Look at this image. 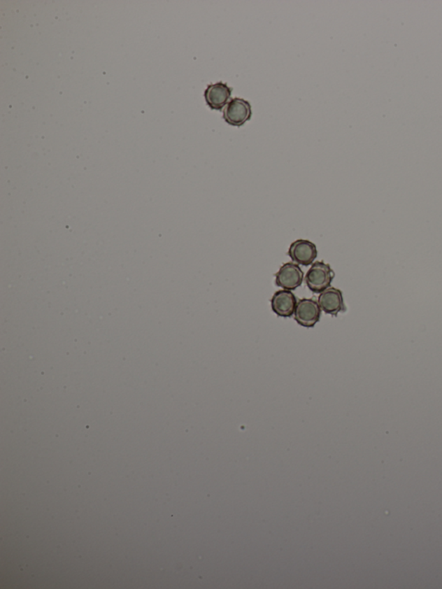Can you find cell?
Segmentation results:
<instances>
[{
    "label": "cell",
    "instance_id": "1",
    "mask_svg": "<svg viewBox=\"0 0 442 589\" xmlns=\"http://www.w3.org/2000/svg\"><path fill=\"white\" fill-rule=\"evenodd\" d=\"M334 271L329 264L323 261H318L312 264L305 281L308 288L314 293H322L324 290L329 288L334 278Z\"/></svg>",
    "mask_w": 442,
    "mask_h": 589
},
{
    "label": "cell",
    "instance_id": "5",
    "mask_svg": "<svg viewBox=\"0 0 442 589\" xmlns=\"http://www.w3.org/2000/svg\"><path fill=\"white\" fill-rule=\"evenodd\" d=\"M288 254L294 263L308 267L314 264L318 251L314 243L307 239H297L290 245Z\"/></svg>",
    "mask_w": 442,
    "mask_h": 589
},
{
    "label": "cell",
    "instance_id": "8",
    "mask_svg": "<svg viewBox=\"0 0 442 589\" xmlns=\"http://www.w3.org/2000/svg\"><path fill=\"white\" fill-rule=\"evenodd\" d=\"M231 92H233V88L228 87V85L224 83L208 85L204 93L206 102L213 110H222L227 106Z\"/></svg>",
    "mask_w": 442,
    "mask_h": 589
},
{
    "label": "cell",
    "instance_id": "6",
    "mask_svg": "<svg viewBox=\"0 0 442 589\" xmlns=\"http://www.w3.org/2000/svg\"><path fill=\"white\" fill-rule=\"evenodd\" d=\"M272 311L280 318H289L294 315L297 304V297L291 290L276 292L271 300Z\"/></svg>",
    "mask_w": 442,
    "mask_h": 589
},
{
    "label": "cell",
    "instance_id": "3",
    "mask_svg": "<svg viewBox=\"0 0 442 589\" xmlns=\"http://www.w3.org/2000/svg\"><path fill=\"white\" fill-rule=\"evenodd\" d=\"M322 316V308L318 301L311 298H303L297 301L294 318L299 325L305 327H313L320 322Z\"/></svg>",
    "mask_w": 442,
    "mask_h": 589
},
{
    "label": "cell",
    "instance_id": "2",
    "mask_svg": "<svg viewBox=\"0 0 442 589\" xmlns=\"http://www.w3.org/2000/svg\"><path fill=\"white\" fill-rule=\"evenodd\" d=\"M252 106L241 98L231 99L223 110V119L233 127H242L252 119Z\"/></svg>",
    "mask_w": 442,
    "mask_h": 589
},
{
    "label": "cell",
    "instance_id": "4",
    "mask_svg": "<svg viewBox=\"0 0 442 589\" xmlns=\"http://www.w3.org/2000/svg\"><path fill=\"white\" fill-rule=\"evenodd\" d=\"M275 276L276 286L283 290H294L303 285L304 271L294 262L283 264Z\"/></svg>",
    "mask_w": 442,
    "mask_h": 589
},
{
    "label": "cell",
    "instance_id": "7",
    "mask_svg": "<svg viewBox=\"0 0 442 589\" xmlns=\"http://www.w3.org/2000/svg\"><path fill=\"white\" fill-rule=\"evenodd\" d=\"M318 304L322 311L327 314L337 316L338 313L345 311L343 294L341 290L329 287L320 293Z\"/></svg>",
    "mask_w": 442,
    "mask_h": 589
}]
</instances>
